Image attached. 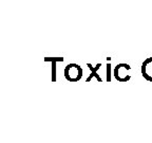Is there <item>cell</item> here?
Instances as JSON below:
<instances>
[{
  "instance_id": "1",
  "label": "cell",
  "mask_w": 152,
  "mask_h": 143,
  "mask_svg": "<svg viewBox=\"0 0 152 143\" xmlns=\"http://www.w3.org/2000/svg\"><path fill=\"white\" fill-rule=\"evenodd\" d=\"M83 76V69L77 64H70L64 68V77L71 83L78 82Z\"/></svg>"
},
{
  "instance_id": "2",
  "label": "cell",
  "mask_w": 152,
  "mask_h": 143,
  "mask_svg": "<svg viewBox=\"0 0 152 143\" xmlns=\"http://www.w3.org/2000/svg\"><path fill=\"white\" fill-rule=\"evenodd\" d=\"M131 69V67L129 66L128 64H119L115 67V69H114V76H115V79L117 80L118 82H127L131 79V76L129 74H127V71Z\"/></svg>"
},
{
  "instance_id": "3",
  "label": "cell",
  "mask_w": 152,
  "mask_h": 143,
  "mask_svg": "<svg viewBox=\"0 0 152 143\" xmlns=\"http://www.w3.org/2000/svg\"><path fill=\"white\" fill-rule=\"evenodd\" d=\"M142 74L147 81L152 82V57H149L142 63Z\"/></svg>"
},
{
  "instance_id": "4",
  "label": "cell",
  "mask_w": 152,
  "mask_h": 143,
  "mask_svg": "<svg viewBox=\"0 0 152 143\" xmlns=\"http://www.w3.org/2000/svg\"><path fill=\"white\" fill-rule=\"evenodd\" d=\"M87 66H88L89 69L91 70V74H90V76H89L88 79L86 80V82H87V83H89V82H90L93 77H96V80H97L98 82H102V79L99 76V74H97V71H98V69L100 68V66H102V64H100V63H98V64L96 65L95 67H93L91 64H87Z\"/></svg>"
},
{
  "instance_id": "5",
  "label": "cell",
  "mask_w": 152,
  "mask_h": 143,
  "mask_svg": "<svg viewBox=\"0 0 152 143\" xmlns=\"http://www.w3.org/2000/svg\"><path fill=\"white\" fill-rule=\"evenodd\" d=\"M45 62H50L52 63V82L56 81V63L57 62H62L64 60V57H57V58H53V57H45Z\"/></svg>"
},
{
  "instance_id": "6",
  "label": "cell",
  "mask_w": 152,
  "mask_h": 143,
  "mask_svg": "<svg viewBox=\"0 0 152 143\" xmlns=\"http://www.w3.org/2000/svg\"><path fill=\"white\" fill-rule=\"evenodd\" d=\"M107 82H111V64H107Z\"/></svg>"
}]
</instances>
